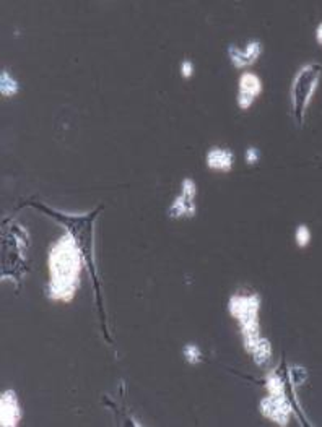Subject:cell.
Listing matches in <instances>:
<instances>
[{
    "label": "cell",
    "instance_id": "cell-1",
    "mask_svg": "<svg viewBox=\"0 0 322 427\" xmlns=\"http://www.w3.org/2000/svg\"><path fill=\"white\" fill-rule=\"evenodd\" d=\"M47 298L54 303H72L80 288L84 257H81L77 239L70 231L51 245L47 257Z\"/></svg>",
    "mask_w": 322,
    "mask_h": 427
},
{
    "label": "cell",
    "instance_id": "cell-2",
    "mask_svg": "<svg viewBox=\"0 0 322 427\" xmlns=\"http://www.w3.org/2000/svg\"><path fill=\"white\" fill-rule=\"evenodd\" d=\"M228 314L238 324L244 351L253 358L254 364L264 368L272 359V343L262 335L260 309L262 298L255 291H236L228 299Z\"/></svg>",
    "mask_w": 322,
    "mask_h": 427
},
{
    "label": "cell",
    "instance_id": "cell-3",
    "mask_svg": "<svg viewBox=\"0 0 322 427\" xmlns=\"http://www.w3.org/2000/svg\"><path fill=\"white\" fill-rule=\"evenodd\" d=\"M322 80V65L319 62H308L298 69L290 86V106L294 122L303 125L304 116L313 103V98L319 90Z\"/></svg>",
    "mask_w": 322,
    "mask_h": 427
},
{
    "label": "cell",
    "instance_id": "cell-4",
    "mask_svg": "<svg viewBox=\"0 0 322 427\" xmlns=\"http://www.w3.org/2000/svg\"><path fill=\"white\" fill-rule=\"evenodd\" d=\"M197 182L192 177H184L181 192L174 197L168 206V216L171 220H184L197 215Z\"/></svg>",
    "mask_w": 322,
    "mask_h": 427
},
{
    "label": "cell",
    "instance_id": "cell-5",
    "mask_svg": "<svg viewBox=\"0 0 322 427\" xmlns=\"http://www.w3.org/2000/svg\"><path fill=\"white\" fill-rule=\"evenodd\" d=\"M264 54V42L260 40H249L244 46L230 45L228 46V59L233 69L244 70L253 67L254 64L259 62V59Z\"/></svg>",
    "mask_w": 322,
    "mask_h": 427
},
{
    "label": "cell",
    "instance_id": "cell-6",
    "mask_svg": "<svg viewBox=\"0 0 322 427\" xmlns=\"http://www.w3.org/2000/svg\"><path fill=\"white\" fill-rule=\"evenodd\" d=\"M260 414L277 426H288L293 414V406L287 395H267L259 403Z\"/></svg>",
    "mask_w": 322,
    "mask_h": 427
},
{
    "label": "cell",
    "instance_id": "cell-7",
    "mask_svg": "<svg viewBox=\"0 0 322 427\" xmlns=\"http://www.w3.org/2000/svg\"><path fill=\"white\" fill-rule=\"evenodd\" d=\"M264 91V83L262 78L254 72H243L238 78V95L236 104L239 111H249L253 104L259 100V96Z\"/></svg>",
    "mask_w": 322,
    "mask_h": 427
},
{
    "label": "cell",
    "instance_id": "cell-8",
    "mask_svg": "<svg viewBox=\"0 0 322 427\" xmlns=\"http://www.w3.org/2000/svg\"><path fill=\"white\" fill-rule=\"evenodd\" d=\"M234 163H236V155L231 148L226 146H210L205 153V166L212 172L228 174L233 171Z\"/></svg>",
    "mask_w": 322,
    "mask_h": 427
},
{
    "label": "cell",
    "instance_id": "cell-9",
    "mask_svg": "<svg viewBox=\"0 0 322 427\" xmlns=\"http://www.w3.org/2000/svg\"><path fill=\"white\" fill-rule=\"evenodd\" d=\"M21 419V406L13 390H5L0 398V424L16 426Z\"/></svg>",
    "mask_w": 322,
    "mask_h": 427
},
{
    "label": "cell",
    "instance_id": "cell-10",
    "mask_svg": "<svg viewBox=\"0 0 322 427\" xmlns=\"http://www.w3.org/2000/svg\"><path fill=\"white\" fill-rule=\"evenodd\" d=\"M20 90V81L7 69H2V72H0V93H2V96L13 98L18 95Z\"/></svg>",
    "mask_w": 322,
    "mask_h": 427
},
{
    "label": "cell",
    "instance_id": "cell-11",
    "mask_svg": "<svg viewBox=\"0 0 322 427\" xmlns=\"http://www.w3.org/2000/svg\"><path fill=\"white\" fill-rule=\"evenodd\" d=\"M183 358L189 365H199L204 363V353L197 343H185L183 346Z\"/></svg>",
    "mask_w": 322,
    "mask_h": 427
},
{
    "label": "cell",
    "instance_id": "cell-12",
    "mask_svg": "<svg viewBox=\"0 0 322 427\" xmlns=\"http://www.w3.org/2000/svg\"><path fill=\"white\" fill-rule=\"evenodd\" d=\"M265 390H267V395H275V397L285 395V383H283L280 374H277V372H270V374H267Z\"/></svg>",
    "mask_w": 322,
    "mask_h": 427
},
{
    "label": "cell",
    "instance_id": "cell-13",
    "mask_svg": "<svg viewBox=\"0 0 322 427\" xmlns=\"http://www.w3.org/2000/svg\"><path fill=\"white\" fill-rule=\"evenodd\" d=\"M311 240H313V233H311L308 224L303 223L297 226V229H294V244H297V247L306 249Z\"/></svg>",
    "mask_w": 322,
    "mask_h": 427
},
{
    "label": "cell",
    "instance_id": "cell-14",
    "mask_svg": "<svg viewBox=\"0 0 322 427\" xmlns=\"http://www.w3.org/2000/svg\"><path fill=\"white\" fill-rule=\"evenodd\" d=\"M179 74L184 80H190L195 75V65L190 59H184L181 64H179Z\"/></svg>",
    "mask_w": 322,
    "mask_h": 427
},
{
    "label": "cell",
    "instance_id": "cell-15",
    "mask_svg": "<svg viewBox=\"0 0 322 427\" xmlns=\"http://www.w3.org/2000/svg\"><path fill=\"white\" fill-rule=\"evenodd\" d=\"M244 160L246 163L249 164V166H254V164H258L260 161V150L255 146H248L244 151Z\"/></svg>",
    "mask_w": 322,
    "mask_h": 427
},
{
    "label": "cell",
    "instance_id": "cell-16",
    "mask_svg": "<svg viewBox=\"0 0 322 427\" xmlns=\"http://www.w3.org/2000/svg\"><path fill=\"white\" fill-rule=\"evenodd\" d=\"M314 40H316V42H318V46L322 47V21H319V23L316 25V30H314Z\"/></svg>",
    "mask_w": 322,
    "mask_h": 427
}]
</instances>
